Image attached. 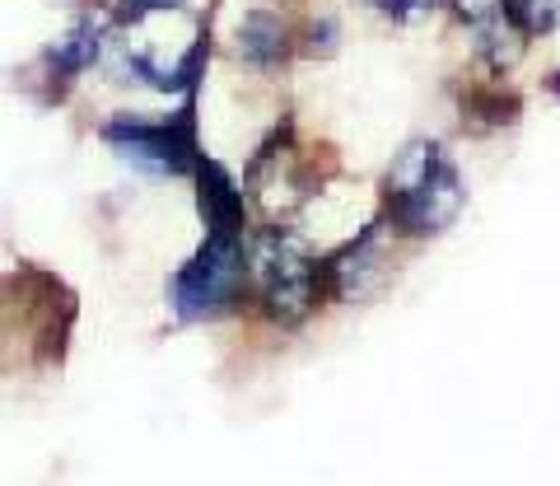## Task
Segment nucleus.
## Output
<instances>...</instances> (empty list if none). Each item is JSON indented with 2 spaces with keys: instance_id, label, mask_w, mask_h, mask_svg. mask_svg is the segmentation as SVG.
I'll return each mask as SVG.
<instances>
[{
  "instance_id": "obj_1",
  "label": "nucleus",
  "mask_w": 560,
  "mask_h": 486,
  "mask_svg": "<svg viewBox=\"0 0 560 486\" xmlns=\"http://www.w3.org/2000/svg\"><path fill=\"white\" fill-rule=\"evenodd\" d=\"M383 211H388L393 230L407 239L440 234L444 224L463 211V178L444 154V146L416 141L397 154V164L388 169Z\"/></svg>"
},
{
  "instance_id": "obj_11",
  "label": "nucleus",
  "mask_w": 560,
  "mask_h": 486,
  "mask_svg": "<svg viewBox=\"0 0 560 486\" xmlns=\"http://www.w3.org/2000/svg\"><path fill=\"white\" fill-rule=\"evenodd\" d=\"M551 90H556V94H560V76H551Z\"/></svg>"
},
{
  "instance_id": "obj_6",
  "label": "nucleus",
  "mask_w": 560,
  "mask_h": 486,
  "mask_svg": "<svg viewBox=\"0 0 560 486\" xmlns=\"http://www.w3.org/2000/svg\"><path fill=\"white\" fill-rule=\"evenodd\" d=\"M197 187H201V216H206V234H230V239H243V220H248V211H243V193L238 183L224 173L215 160H197Z\"/></svg>"
},
{
  "instance_id": "obj_9",
  "label": "nucleus",
  "mask_w": 560,
  "mask_h": 486,
  "mask_svg": "<svg viewBox=\"0 0 560 486\" xmlns=\"http://www.w3.org/2000/svg\"><path fill=\"white\" fill-rule=\"evenodd\" d=\"M510 5L528 33H547L560 24V0H510Z\"/></svg>"
},
{
  "instance_id": "obj_8",
  "label": "nucleus",
  "mask_w": 560,
  "mask_h": 486,
  "mask_svg": "<svg viewBox=\"0 0 560 486\" xmlns=\"http://www.w3.org/2000/svg\"><path fill=\"white\" fill-rule=\"evenodd\" d=\"M98 57V24L94 20H84L70 38H61L57 47H51V66H57L61 76H75V71H84Z\"/></svg>"
},
{
  "instance_id": "obj_7",
  "label": "nucleus",
  "mask_w": 560,
  "mask_h": 486,
  "mask_svg": "<svg viewBox=\"0 0 560 486\" xmlns=\"http://www.w3.org/2000/svg\"><path fill=\"white\" fill-rule=\"evenodd\" d=\"M238 57L257 66V71H271V66L285 57V28H280L276 14L267 10H253L238 28Z\"/></svg>"
},
{
  "instance_id": "obj_2",
  "label": "nucleus",
  "mask_w": 560,
  "mask_h": 486,
  "mask_svg": "<svg viewBox=\"0 0 560 486\" xmlns=\"http://www.w3.org/2000/svg\"><path fill=\"white\" fill-rule=\"evenodd\" d=\"M323 271L327 267H318L300 243L285 234H261L253 248V281H257L261 304H267V314L276 323H300L308 314L313 300H318Z\"/></svg>"
},
{
  "instance_id": "obj_10",
  "label": "nucleus",
  "mask_w": 560,
  "mask_h": 486,
  "mask_svg": "<svg viewBox=\"0 0 560 486\" xmlns=\"http://www.w3.org/2000/svg\"><path fill=\"white\" fill-rule=\"evenodd\" d=\"M370 5H378V10H388V14H420V10L440 5V0H370Z\"/></svg>"
},
{
  "instance_id": "obj_3",
  "label": "nucleus",
  "mask_w": 560,
  "mask_h": 486,
  "mask_svg": "<svg viewBox=\"0 0 560 486\" xmlns=\"http://www.w3.org/2000/svg\"><path fill=\"white\" fill-rule=\"evenodd\" d=\"M238 281H243V239L206 234L197 257L173 271L168 294L178 319H210L238 294Z\"/></svg>"
},
{
  "instance_id": "obj_5",
  "label": "nucleus",
  "mask_w": 560,
  "mask_h": 486,
  "mask_svg": "<svg viewBox=\"0 0 560 486\" xmlns=\"http://www.w3.org/2000/svg\"><path fill=\"white\" fill-rule=\"evenodd\" d=\"M458 14H463V24L477 33V47H481V57L490 66L518 61L528 28L518 24V14H514L510 0H458Z\"/></svg>"
},
{
  "instance_id": "obj_4",
  "label": "nucleus",
  "mask_w": 560,
  "mask_h": 486,
  "mask_svg": "<svg viewBox=\"0 0 560 486\" xmlns=\"http://www.w3.org/2000/svg\"><path fill=\"white\" fill-rule=\"evenodd\" d=\"M191 103L183 113H173L164 121H145V117H117L103 127L108 141L121 160H131L150 173H187L197 169L201 150H197V121H191Z\"/></svg>"
}]
</instances>
